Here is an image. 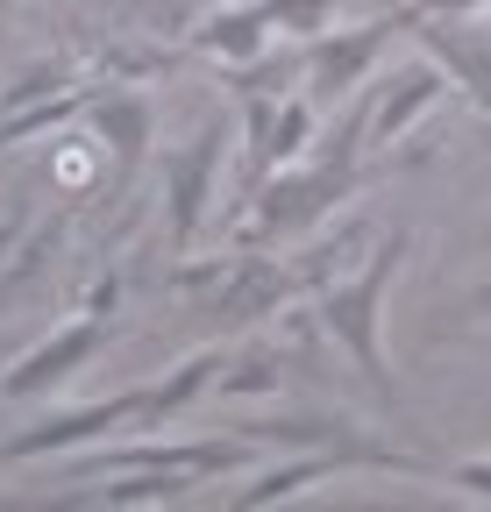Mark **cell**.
<instances>
[{
    "label": "cell",
    "instance_id": "obj_19",
    "mask_svg": "<svg viewBox=\"0 0 491 512\" xmlns=\"http://www.w3.org/2000/svg\"><path fill=\"white\" fill-rule=\"evenodd\" d=\"M484 8H491V0H420L413 15H484Z\"/></svg>",
    "mask_w": 491,
    "mask_h": 512
},
{
    "label": "cell",
    "instance_id": "obj_15",
    "mask_svg": "<svg viewBox=\"0 0 491 512\" xmlns=\"http://www.w3.org/2000/svg\"><path fill=\"white\" fill-rule=\"evenodd\" d=\"M264 22L292 43H314L335 29V0H264Z\"/></svg>",
    "mask_w": 491,
    "mask_h": 512
},
{
    "label": "cell",
    "instance_id": "obj_9",
    "mask_svg": "<svg viewBox=\"0 0 491 512\" xmlns=\"http://www.w3.org/2000/svg\"><path fill=\"white\" fill-rule=\"evenodd\" d=\"M193 50L221 57L228 72H235V64H257V57L271 50V22H264V0H257V8H221V15H207V22L193 29Z\"/></svg>",
    "mask_w": 491,
    "mask_h": 512
},
{
    "label": "cell",
    "instance_id": "obj_16",
    "mask_svg": "<svg viewBox=\"0 0 491 512\" xmlns=\"http://www.w3.org/2000/svg\"><path fill=\"white\" fill-rule=\"evenodd\" d=\"M278 377H285V370H278V356H264V349H257V356H242V370H228V377H221V399H257V392H278Z\"/></svg>",
    "mask_w": 491,
    "mask_h": 512
},
{
    "label": "cell",
    "instance_id": "obj_4",
    "mask_svg": "<svg viewBox=\"0 0 491 512\" xmlns=\"http://www.w3.org/2000/svg\"><path fill=\"white\" fill-rule=\"evenodd\" d=\"M221 143H228V128H221V114H214L178 157H164L171 249H193V242H200V221H207V200H214V171H221Z\"/></svg>",
    "mask_w": 491,
    "mask_h": 512
},
{
    "label": "cell",
    "instance_id": "obj_6",
    "mask_svg": "<svg viewBox=\"0 0 491 512\" xmlns=\"http://www.w3.org/2000/svg\"><path fill=\"white\" fill-rule=\"evenodd\" d=\"M107 313H86V320H65L50 342H36L8 377H0V399H36V392H50V384H65L72 370H86L100 349H107Z\"/></svg>",
    "mask_w": 491,
    "mask_h": 512
},
{
    "label": "cell",
    "instance_id": "obj_1",
    "mask_svg": "<svg viewBox=\"0 0 491 512\" xmlns=\"http://www.w3.org/2000/svg\"><path fill=\"white\" fill-rule=\"evenodd\" d=\"M406 249H413V235H385L356 278L321 285V328L349 349V363L371 377V392H378L385 406H399V413H406V392H399V377H392V363H385L378 320H385V292H392V278H399V264H406Z\"/></svg>",
    "mask_w": 491,
    "mask_h": 512
},
{
    "label": "cell",
    "instance_id": "obj_2",
    "mask_svg": "<svg viewBox=\"0 0 491 512\" xmlns=\"http://www.w3.org/2000/svg\"><path fill=\"white\" fill-rule=\"evenodd\" d=\"M150 406V384L136 392H114V399H93V406H72V413H43L36 427L0 441V463H29V456H57V448H79V441H100L114 427H136Z\"/></svg>",
    "mask_w": 491,
    "mask_h": 512
},
{
    "label": "cell",
    "instance_id": "obj_14",
    "mask_svg": "<svg viewBox=\"0 0 491 512\" xmlns=\"http://www.w3.org/2000/svg\"><path fill=\"white\" fill-rule=\"evenodd\" d=\"M86 100H93V93L65 86V93H50V100H29V107H15V114H0V150H15V143H29V136H50V128H65Z\"/></svg>",
    "mask_w": 491,
    "mask_h": 512
},
{
    "label": "cell",
    "instance_id": "obj_8",
    "mask_svg": "<svg viewBox=\"0 0 491 512\" xmlns=\"http://www.w3.org/2000/svg\"><path fill=\"white\" fill-rule=\"evenodd\" d=\"M442 93H449V86H442L435 64H406L399 79L378 86V107H371V128H363V143H399V136H406V128H413L427 107H435Z\"/></svg>",
    "mask_w": 491,
    "mask_h": 512
},
{
    "label": "cell",
    "instance_id": "obj_10",
    "mask_svg": "<svg viewBox=\"0 0 491 512\" xmlns=\"http://www.w3.org/2000/svg\"><path fill=\"white\" fill-rule=\"evenodd\" d=\"M93 114H100V136L114 143V185H129L136 164H143V143H150V100L143 93H107V100H93Z\"/></svg>",
    "mask_w": 491,
    "mask_h": 512
},
{
    "label": "cell",
    "instance_id": "obj_17",
    "mask_svg": "<svg viewBox=\"0 0 491 512\" xmlns=\"http://www.w3.org/2000/svg\"><path fill=\"white\" fill-rule=\"evenodd\" d=\"M50 93H65V64H29L15 86H0V114H15L29 100H50Z\"/></svg>",
    "mask_w": 491,
    "mask_h": 512
},
{
    "label": "cell",
    "instance_id": "obj_3",
    "mask_svg": "<svg viewBox=\"0 0 491 512\" xmlns=\"http://www.w3.org/2000/svg\"><path fill=\"white\" fill-rule=\"evenodd\" d=\"M250 456H257L250 434H235V441H129V448L86 456L72 477H121V470H193V477H214V470H235Z\"/></svg>",
    "mask_w": 491,
    "mask_h": 512
},
{
    "label": "cell",
    "instance_id": "obj_18",
    "mask_svg": "<svg viewBox=\"0 0 491 512\" xmlns=\"http://www.w3.org/2000/svg\"><path fill=\"white\" fill-rule=\"evenodd\" d=\"M442 484H456L463 498H484V505H491V456H470V463H449V470H442Z\"/></svg>",
    "mask_w": 491,
    "mask_h": 512
},
{
    "label": "cell",
    "instance_id": "obj_7",
    "mask_svg": "<svg viewBox=\"0 0 491 512\" xmlns=\"http://www.w3.org/2000/svg\"><path fill=\"white\" fill-rule=\"evenodd\" d=\"M299 292V271L292 264H264V256H250V264L221 271V292H214V328H242V320H264L278 313L285 299Z\"/></svg>",
    "mask_w": 491,
    "mask_h": 512
},
{
    "label": "cell",
    "instance_id": "obj_5",
    "mask_svg": "<svg viewBox=\"0 0 491 512\" xmlns=\"http://www.w3.org/2000/svg\"><path fill=\"white\" fill-rule=\"evenodd\" d=\"M406 22H413V8H392V15L363 22V29H328V36H314V50H306V86H314V93H356L363 72L385 57L392 29H406Z\"/></svg>",
    "mask_w": 491,
    "mask_h": 512
},
{
    "label": "cell",
    "instance_id": "obj_12",
    "mask_svg": "<svg viewBox=\"0 0 491 512\" xmlns=\"http://www.w3.org/2000/svg\"><path fill=\"white\" fill-rule=\"evenodd\" d=\"M335 470H349L342 456H328V448H306L299 463H285V470H264L250 491H235V505L242 512H257V505H278V498H299L306 484H321V477H335Z\"/></svg>",
    "mask_w": 491,
    "mask_h": 512
},
{
    "label": "cell",
    "instance_id": "obj_13",
    "mask_svg": "<svg viewBox=\"0 0 491 512\" xmlns=\"http://www.w3.org/2000/svg\"><path fill=\"white\" fill-rule=\"evenodd\" d=\"M306 136H314V107H306L299 93H285L278 107H271V136L250 150V164H257V178L264 171H278V164H292L299 150H306Z\"/></svg>",
    "mask_w": 491,
    "mask_h": 512
},
{
    "label": "cell",
    "instance_id": "obj_11",
    "mask_svg": "<svg viewBox=\"0 0 491 512\" xmlns=\"http://www.w3.org/2000/svg\"><path fill=\"white\" fill-rule=\"evenodd\" d=\"M228 370V356L221 349H200V356H186V363H178L164 384H150V406H143V427H157V420H178V413H186L200 392H207V384Z\"/></svg>",
    "mask_w": 491,
    "mask_h": 512
}]
</instances>
